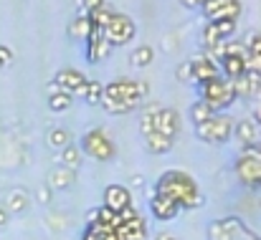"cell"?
<instances>
[{
  "instance_id": "4fadbf2b",
  "label": "cell",
  "mask_w": 261,
  "mask_h": 240,
  "mask_svg": "<svg viewBox=\"0 0 261 240\" xmlns=\"http://www.w3.org/2000/svg\"><path fill=\"white\" fill-rule=\"evenodd\" d=\"M109 51H112V43L104 38V31L94 25L91 36L87 38V61L89 64H99V61H104L109 56Z\"/></svg>"
},
{
  "instance_id": "d6986e66",
  "label": "cell",
  "mask_w": 261,
  "mask_h": 240,
  "mask_svg": "<svg viewBox=\"0 0 261 240\" xmlns=\"http://www.w3.org/2000/svg\"><path fill=\"white\" fill-rule=\"evenodd\" d=\"M218 66H221V76L233 81L249 71V56H223Z\"/></svg>"
},
{
  "instance_id": "ee69618b",
  "label": "cell",
  "mask_w": 261,
  "mask_h": 240,
  "mask_svg": "<svg viewBox=\"0 0 261 240\" xmlns=\"http://www.w3.org/2000/svg\"><path fill=\"white\" fill-rule=\"evenodd\" d=\"M256 155H259V157H261V142H259V147H256Z\"/></svg>"
},
{
  "instance_id": "2e32d148",
  "label": "cell",
  "mask_w": 261,
  "mask_h": 240,
  "mask_svg": "<svg viewBox=\"0 0 261 240\" xmlns=\"http://www.w3.org/2000/svg\"><path fill=\"white\" fill-rule=\"evenodd\" d=\"M155 132L165 134L168 139H175L177 132H180V116L177 111L170 106H160L158 114H155Z\"/></svg>"
},
{
  "instance_id": "8d00e7d4",
  "label": "cell",
  "mask_w": 261,
  "mask_h": 240,
  "mask_svg": "<svg viewBox=\"0 0 261 240\" xmlns=\"http://www.w3.org/2000/svg\"><path fill=\"white\" fill-rule=\"evenodd\" d=\"M101 5H107V0H84L82 13H94V10H96V8H101Z\"/></svg>"
},
{
  "instance_id": "30bf717a",
  "label": "cell",
  "mask_w": 261,
  "mask_h": 240,
  "mask_svg": "<svg viewBox=\"0 0 261 240\" xmlns=\"http://www.w3.org/2000/svg\"><path fill=\"white\" fill-rule=\"evenodd\" d=\"M233 139L239 142V147H241L244 152H246V149H256L261 142V127L251 116L239 119L236 127H233Z\"/></svg>"
},
{
  "instance_id": "52a82bcc",
  "label": "cell",
  "mask_w": 261,
  "mask_h": 240,
  "mask_svg": "<svg viewBox=\"0 0 261 240\" xmlns=\"http://www.w3.org/2000/svg\"><path fill=\"white\" fill-rule=\"evenodd\" d=\"M233 172H236V177L244 187L261 190V157L256 155V149L241 152L233 162Z\"/></svg>"
},
{
  "instance_id": "ba28073f",
  "label": "cell",
  "mask_w": 261,
  "mask_h": 240,
  "mask_svg": "<svg viewBox=\"0 0 261 240\" xmlns=\"http://www.w3.org/2000/svg\"><path fill=\"white\" fill-rule=\"evenodd\" d=\"M137 33V25L129 15L124 13H114V18L109 20V25L104 28V38L112 43V46H127Z\"/></svg>"
},
{
  "instance_id": "277c9868",
  "label": "cell",
  "mask_w": 261,
  "mask_h": 240,
  "mask_svg": "<svg viewBox=\"0 0 261 240\" xmlns=\"http://www.w3.org/2000/svg\"><path fill=\"white\" fill-rule=\"evenodd\" d=\"M198 88H200V101H205L213 111H226L239 99L236 88H233V81L226 79V76H216V79L200 83Z\"/></svg>"
},
{
  "instance_id": "83f0119b",
  "label": "cell",
  "mask_w": 261,
  "mask_h": 240,
  "mask_svg": "<svg viewBox=\"0 0 261 240\" xmlns=\"http://www.w3.org/2000/svg\"><path fill=\"white\" fill-rule=\"evenodd\" d=\"M152 61H155V48L152 46H137L129 56V64L137 66V69H147Z\"/></svg>"
},
{
  "instance_id": "3957f363",
  "label": "cell",
  "mask_w": 261,
  "mask_h": 240,
  "mask_svg": "<svg viewBox=\"0 0 261 240\" xmlns=\"http://www.w3.org/2000/svg\"><path fill=\"white\" fill-rule=\"evenodd\" d=\"M233 116L226 114V111H216L211 119H205L203 124H195V139H200L203 144H226L233 139Z\"/></svg>"
},
{
  "instance_id": "d6a6232c",
  "label": "cell",
  "mask_w": 261,
  "mask_h": 240,
  "mask_svg": "<svg viewBox=\"0 0 261 240\" xmlns=\"http://www.w3.org/2000/svg\"><path fill=\"white\" fill-rule=\"evenodd\" d=\"M211 25L216 28L218 38H223V41H228L233 36V31H236V20H213Z\"/></svg>"
},
{
  "instance_id": "7bdbcfd3",
  "label": "cell",
  "mask_w": 261,
  "mask_h": 240,
  "mask_svg": "<svg viewBox=\"0 0 261 240\" xmlns=\"http://www.w3.org/2000/svg\"><path fill=\"white\" fill-rule=\"evenodd\" d=\"M170 238H173L170 233H160V235H155V238H152V240H170Z\"/></svg>"
},
{
  "instance_id": "8fae6325",
  "label": "cell",
  "mask_w": 261,
  "mask_h": 240,
  "mask_svg": "<svg viewBox=\"0 0 261 240\" xmlns=\"http://www.w3.org/2000/svg\"><path fill=\"white\" fill-rule=\"evenodd\" d=\"M190 66H193V81H195L198 86L205 83V81L216 79V76H221V66H218L208 53L193 56V58H190Z\"/></svg>"
},
{
  "instance_id": "ac0fdd59",
  "label": "cell",
  "mask_w": 261,
  "mask_h": 240,
  "mask_svg": "<svg viewBox=\"0 0 261 240\" xmlns=\"http://www.w3.org/2000/svg\"><path fill=\"white\" fill-rule=\"evenodd\" d=\"M46 185H48L54 192L71 190V187L76 185V172H71V169H66V167L56 164V167H51V169H48V174H46Z\"/></svg>"
},
{
  "instance_id": "1f68e13d",
  "label": "cell",
  "mask_w": 261,
  "mask_h": 240,
  "mask_svg": "<svg viewBox=\"0 0 261 240\" xmlns=\"http://www.w3.org/2000/svg\"><path fill=\"white\" fill-rule=\"evenodd\" d=\"M46 228L59 235V233H64V230L69 228V220H66L64 213H48V215H46Z\"/></svg>"
},
{
  "instance_id": "d4e9b609",
  "label": "cell",
  "mask_w": 261,
  "mask_h": 240,
  "mask_svg": "<svg viewBox=\"0 0 261 240\" xmlns=\"http://www.w3.org/2000/svg\"><path fill=\"white\" fill-rule=\"evenodd\" d=\"M79 96L87 101L89 106H99V101H101V96H104V83L96 79H87L84 88L79 91Z\"/></svg>"
},
{
  "instance_id": "5bb4252c",
  "label": "cell",
  "mask_w": 261,
  "mask_h": 240,
  "mask_svg": "<svg viewBox=\"0 0 261 240\" xmlns=\"http://www.w3.org/2000/svg\"><path fill=\"white\" fill-rule=\"evenodd\" d=\"M129 205H135V202H132V192L124 185H109V187H104V207H109L112 213L119 215Z\"/></svg>"
},
{
  "instance_id": "6da1fadb",
  "label": "cell",
  "mask_w": 261,
  "mask_h": 240,
  "mask_svg": "<svg viewBox=\"0 0 261 240\" xmlns=\"http://www.w3.org/2000/svg\"><path fill=\"white\" fill-rule=\"evenodd\" d=\"M150 94V83L135 79H114L104 83V96L99 106L107 114H132Z\"/></svg>"
},
{
  "instance_id": "44dd1931",
  "label": "cell",
  "mask_w": 261,
  "mask_h": 240,
  "mask_svg": "<svg viewBox=\"0 0 261 240\" xmlns=\"http://www.w3.org/2000/svg\"><path fill=\"white\" fill-rule=\"evenodd\" d=\"M5 210L10 213V215H20V213H25L28 207H31V192L28 190H23V187H13L8 195H5Z\"/></svg>"
},
{
  "instance_id": "8992f818",
  "label": "cell",
  "mask_w": 261,
  "mask_h": 240,
  "mask_svg": "<svg viewBox=\"0 0 261 240\" xmlns=\"http://www.w3.org/2000/svg\"><path fill=\"white\" fill-rule=\"evenodd\" d=\"M208 240H261L241 218H223L208 225Z\"/></svg>"
},
{
  "instance_id": "9c48e42d",
  "label": "cell",
  "mask_w": 261,
  "mask_h": 240,
  "mask_svg": "<svg viewBox=\"0 0 261 240\" xmlns=\"http://www.w3.org/2000/svg\"><path fill=\"white\" fill-rule=\"evenodd\" d=\"M208 23L213 20H236L241 15V0H205L200 5Z\"/></svg>"
},
{
  "instance_id": "ffe728a7",
  "label": "cell",
  "mask_w": 261,
  "mask_h": 240,
  "mask_svg": "<svg viewBox=\"0 0 261 240\" xmlns=\"http://www.w3.org/2000/svg\"><path fill=\"white\" fill-rule=\"evenodd\" d=\"M233 88H236V96L239 99H251L261 91V76L256 71H246L244 76L233 79Z\"/></svg>"
},
{
  "instance_id": "9a60e30c",
  "label": "cell",
  "mask_w": 261,
  "mask_h": 240,
  "mask_svg": "<svg viewBox=\"0 0 261 240\" xmlns=\"http://www.w3.org/2000/svg\"><path fill=\"white\" fill-rule=\"evenodd\" d=\"M150 213H152V218H155V220H160V223H170V220H175L182 210L175 205L170 197H165V195L155 192V195L150 197Z\"/></svg>"
},
{
  "instance_id": "ab89813d",
  "label": "cell",
  "mask_w": 261,
  "mask_h": 240,
  "mask_svg": "<svg viewBox=\"0 0 261 240\" xmlns=\"http://www.w3.org/2000/svg\"><path fill=\"white\" fill-rule=\"evenodd\" d=\"M8 223H10V213H8V210H5V205L0 202V228H5Z\"/></svg>"
},
{
  "instance_id": "836d02e7",
  "label": "cell",
  "mask_w": 261,
  "mask_h": 240,
  "mask_svg": "<svg viewBox=\"0 0 261 240\" xmlns=\"http://www.w3.org/2000/svg\"><path fill=\"white\" fill-rule=\"evenodd\" d=\"M244 46H246L249 56H261V33H251Z\"/></svg>"
},
{
  "instance_id": "f546056e",
  "label": "cell",
  "mask_w": 261,
  "mask_h": 240,
  "mask_svg": "<svg viewBox=\"0 0 261 240\" xmlns=\"http://www.w3.org/2000/svg\"><path fill=\"white\" fill-rule=\"evenodd\" d=\"M213 114H216V111H213L205 101H200V99H198V101L190 106V119H193V127H195V124H203V122H205V119H211Z\"/></svg>"
},
{
  "instance_id": "e0dca14e",
  "label": "cell",
  "mask_w": 261,
  "mask_h": 240,
  "mask_svg": "<svg viewBox=\"0 0 261 240\" xmlns=\"http://www.w3.org/2000/svg\"><path fill=\"white\" fill-rule=\"evenodd\" d=\"M56 86L61 88V91H69L71 96H79V91L84 88V83H87V76L82 74V71H76V69H61L56 76Z\"/></svg>"
},
{
  "instance_id": "d590c367",
  "label": "cell",
  "mask_w": 261,
  "mask_h": 240,
  "mask_svg": "<svg viewBox=\"0 0 261 240\" xmlns=\"http://www.w3.org/2000/svg\"><path fill=\"white\" fill-rule=\"evenodd\" d=\"M36 200H38L41 205H51V202H54V190H51L48 185H41V187L36 190Z\"/></svg>"
},
{
  "instance_id": "5b68a950",
  "label": "cell",
  "mask_w": 261,
  "mask_h": 240,
  "mask_svg": "<svg viewBox=\"0 0 261 240\" xmlns=\"http://www.w3.org/2000/svg\"><path fill=\"white\" fill-rule=\"evenodd\" d=\"M79 147H82V152H84V157H91V160L96 162H112L117 157V144L112 142V137L104 132V129H89L87 134L82 137V142H79Z\"/></svg>"
},
{
  "instance_id": "f35d334b",
  "label": "cell",
  "mask_w": 261,
  "mask_h": 240,
  "mask_svg": "<svg viewBox=\"0 0 261 240\" xmlns=\"http://www.w3.org/2000/svg\"><path fill=\"white\" fill-rule=\"evenodd\" d=\"M10 58H13L10 48H8V46H0V61H3V64L8 66V64H10Z\"/></svg>"
},
{
  "instance_id": "cb8c5ba5",
  "label": "cell",
  "mask_w": 261,
  "mask_h": 240,
  "mask_svg": "<svg viewBox=\"0 0 261 240\" xmlns=\"http://www.w3.org/2000/svg\"><path fill=\"white\" fill-rule=\"evenodd\" d=\"M69 144H71V134H69L64 127H54V129L46 132V147H48V149L61 152V149L69 147Z\"/></svg>"
},
{
  "instance_id": "603a6c76",
  "label": "cell",
  "mask_w": 261,
  "mask_h": 240,
  "mask_svg": "<svg viewBox=\"0 0 261 240\" xmlns=\"http://www.w3.org/2000/svg\"><path fill=\"white\" fill-rule=\"evenodd\" d=\"M142 142H145V149L150 152V155H168L170 149H173L175 139H168L165 134H160V132H150L147 137H142Z\"/></svg>"
},
{
  "instance_id": "74e56055",
  "label": "cell",
  "mask_w": 261,
  "mask_h": 240,
  "mask_svg": "<svg viewBox=\"0 0 261 240\" xmlns=\"http://www.w3.org/2000/svg\"><path fill=\"white\" fill-rule=\"evenodd\" d=\"M249 71H256L261 76V56H249Z\"/></svg>"
},
{
  "instance_id": "4316f807",
  "label": "cell",
  "mask_w": 261,
  "mask_h": 240,
  "mask_svg": "<svg viewBox=\"0 0 261 240\" xmlns=\"http://www.w3.org/2000/svg\"><path fill=\"white\" fill-rule=\"evenodd\" d=\"M71 104H74V96L69 94V91H54V94H48V109L51 111H56V114H61V111H69L71 109Z\"/></svg>"
},
{
  "instance_id": "7c38bea8",
  "label": "cell",
  "mask_w": 261,
  "mask_h": 240,
  "mask_svg": "<svg viewBox=\"0 0 261 240\" xmlns=\"http://www.w3.org/2000/svg\"><path fill=\"white\" fill-rule=\"evenodd\" d=\"M122 223L114 228L119 240H147V223L142 220V215H132V218H119Z\"/></svg>"
},
{
  "instance_id": "60d3db41",
  "label": "cell",
  "mask_w": 261,
  "mask_h": 240,
  "mask_svg": "<svg viewBox=\"0 0 261 240\" xmlns=\"http://www.w3.org/2000/svg\"><path fill=\"white\" fill-rule=\"evenodd\" d=\"M180 3H182L185 8H200V5H203L205 0H180Z\"/></svg>"
},
{
  "instance_id": "e575fe53",
  "label": "cell",
  "mask_w": 261,
  "mask_h": 240,
  "mask_svg": "<svg viewBox=\"0 0 261 240\" xmlns=\"http://www.w3.org/2000/svg\"><path fill=\"white\" fill-rule=\"evenodd\" d=\"M175 79L182 81V83L193 81V66H190V58H188V61H182V64L177 66V71H175Z\"/></svg>"
},
{
  "instance_id": "4dcf8cb0",
  "label": "cell",
  "mask_w": 261,
  "mask_h": 240,
  "mask_svg": "<svg viewBox=\"0 0 261 240\" xmlns=\"http://www.w3.org/2000/svg\"><path fill=\"white\" fill-rule=\"evenodd\" d=\"M114 13H117V10H112L109 5H101V8H96L94 13H89V18H91V23H94L96 28L104 31V28L109 25V20L114 18Z\"/></svg>"
},
{
  "instance_id": "7402d4cb",
  "label": "cell",
  "mask_w": 261,
  "mask_h": 240,
  "mask_svg": "<svg viewBox=\"0 0 261 240\" xmlns=\"http://www.w3.org/2000/svg\"><path fill=\"white\" fill-rule=\"evenodd\" d=\"M59 164L66 167V169H71V172H79L82 164H84V152H82V147L74 144V142H71L69 147H64V149L59 152Z\"/></svg>"
},
{
  "instance_id": "7a4b0ae2",
  "label": "cell",
  "mask_w": 261,
  "mask_h": 240,
  "mask_svg": "<svg viewBox=\"0 0 261 240\" xmlns=\"http://www.w3.org/2000/svg\"><path fill=\"white\" fill-rule=\"evenodd\" d=\"M155 192L170 197L180 210H198V207L205 205V197L198 190V182L193 179V174H188L182 169L163 172L155 182Z\"/></svg>"
},
{
  "instance_id": "f6af8a7d",
  "label": "cell",
  "mask_w": 261,
  "mask_h": 240,
  "mask_svg": "<svg viewBox=\"0 0 261 240\" xmlns=\"http://www.w3.org/2000/svg\"><path fill=\"white\" fill-rule=\"evenodd\" d=\"M76 5H79V8H82V5H84V0H76Z\"/></svg>"
},
{
  "instance_id": "bcb514c9",
  "label": "cell",
  "mask_w": 261,
  "mask_h": 240,
  "mask_svg": "<svg viewBox=\"0 0 261 240\" xmlns=\"http://www.w3.org/2000/svg\"><path fill=\"white\" fill-rule=\"evenodd\" d=\"M170 240H177V238H175V235H173V238H170Z\"/></svg>"
},
{
  "instance_id": "484cf974",
  "label": "cell",
  "mask_w": 261,
  "mask_h": 240,
  "mask_svg": "<svg viewBox=\"0 0 261 240\" xmlns=\"http://www.w3.org/2000/svg\"><path fill=\"white\" fill-rule=\"evenodd\" d=\"M91 28H94V23H91L89 13H79V15L71 20V25H69V36H71V38H84V41H87L89 36H91Z\"/></svg>"
},
{
  "instance_id": "f1b7e54d",
  "label": "cell",
  "mask_w": 261,
  "mask_h": 240,
  "mask_svg": "<svg viewBox=\"0 0 261 240\" xmlns=\"http://www.w3.org/2000/svg\"><path fill=\"white\" fill-rule=\"evenodd\" d=\"M158 109H160L158 104H150V106H145V111L140 114V124H137V127H140V134H142V137H147L150 132H155V114H158Z\"/></svg>"
},
{
  "instance_id": "b9f144b4",
  "label": "cell",
  "mask_w": 261,
  "mask_h": 240,
  "mask_svg": "<svg viewBox=\"0 0 261 240\" xmlns=\"http://www.w3.org/2000/svg\"><path fill=\"white\" fill-rule=\"evenodd\" d=\"M251 119H254V122H256V124L261 127V101L256 104V106H254V116H251Z\"/></svg>"
}]
</instances>
